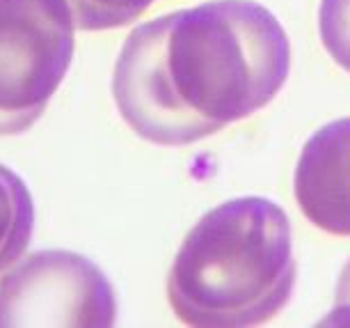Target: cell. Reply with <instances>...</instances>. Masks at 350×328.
<instances>
[{
    "label": "cell",
    "instance_id": "1",
    "mask_svg": "<svg viewBox=\"0 0 350 328\" xmlns=\"http://www.w3.org/2000/svg\"><path fill=\"white\" fill-rule=\"evenodd\" d=\"M291 69L286 30L256 0H208L131 32L112 74L124 122L183 147L268 106Z\"/></svg>",
    "mask_w": 350,
    "mask_h": 328
},
{
    "label": "cell",
    "instance_id": "2",
    "mask_svg": "<svg viewBox=\"0 0 350 328\" xmlns=\"http://www.w3.org/2000/svg\"><path fill=\"white\" fill-rule=\"evenodd\" d=\"M295 285L291 223L268 198L211 209L172 262L167 299L183 324L259 326L288 303Z\"/></svg>",
    "mask_w": 350,
    "mask_h": 328
},
{
    "label": "cell",
    "instance_id": "3",
    "mask_svg": "<svg viewBox=\"0 0 350 328\" xmlns=\"http://www.w3.org/2000/svg\"><path fill=\"white\" fill-rule=\"evenodd\" d=\"M74 28L64 0H0V136L44 115L74 58Z\"/></svg>",
    "mask_w": 350,
    "mask_h": 328
},
{
    "label": "cell",
    "instance_id": "4",
    "mask_svg": "<svg viewBox=\"0 0 350 328\" xmlns=\"http://www.w3.org/2000/svg\"><path fill=\"white\" fill-rule=\"evenodd\" d=\"M115 317L110 280L78 253H32L0 278V328H108Z\"/></svg>",
    "mask_w": 350,
    "mask_h": 328
},
{
    "label": "cell",
    "instance_id": "5",
    "mask_svg": "<svg viewBox=\"0 0 350 328\" xmlns=\"http://www.w3.org/2000/svg\"><path fill=\"white\" fill-rule=\"evenodd\" d=\"M293 193L307 220L327 234L350 237V117L325 124L305 142Z\"/></svg>",
    "mask_w": 350,
    "mask_h": 328
},
{
    "label": "cell",
    "instance_id": "6",
    "mask_svg": "<svg viewBox=\"0 0 350 328\" xmlns=\"http://www.w3.org/2000/svg\"><path fill=\"white\" fill-rule=\"evenodd\" d=\"M35 207L25 181L0 163V271L21 260L30 246Z\"/></svg>",
    "mask_w": 350,
    "mask_h": 328
},
{
    "label": "cell",
    "instance_id": "7",
    "mask_svg": "<svg viewBox=\"0 0 350 328\" xmlns=\"http://www.w3.org/2000/svg\"><path fill=\"white\" fill-rule=\"evenodd\" d=\"M78 30H112L133 23L154 0H64Z\"/></svg>",
    "mask_w": 350,
    "mask_h": 328
},
{
    "label": "cell",
    "instance_id": "8",
    "mask_svg": "<svg viewBox=\"0 0 350 328\" xmlns=\"http://www.w3.org/2000/svg\"><path fill=\"white\" fill-rule=\"evenodd\" d=\"M319 35L329 58L350 74V0H321Z\"/></svg>",
    "mask_w": 350,
    "mask_h": 328
},
{
    "label": "cell",
    "instance_id": "9",
    "mask_svg": "<svg viewBox=\"0 0 350 328\" xmlns=\"http://www.w3.org/2000/svg\"><path fill=\"white\" fill-rule=\"evenodd\" d=\"M321 324L325 326H350V260L343 266L336 283V294H334V305L327 319H323Z\"/></svg>",
    "mask_w": 350,
    "mask_h": 328
}]
</instances>
